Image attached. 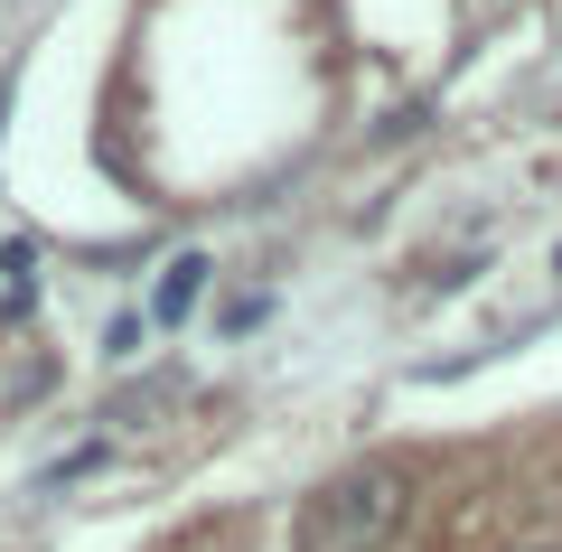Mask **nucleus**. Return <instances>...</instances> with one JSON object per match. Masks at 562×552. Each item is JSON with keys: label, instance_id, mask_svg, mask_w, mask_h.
Wrapping results in <instances>:
<instances>
[{"label": "nucleus", "instance_id": "1", "mask_svg": "<svg viewBox=\"0 0 562 552\" xmlns=\"http://www.w3.org/2000/svg\"><path fill=\"white\" fill-rule=\"evenodd\" d=\"M403 525H413V469L366 459L301 506V552H384Z\"/></svg>", "mask_w": 562, "mask_h": 552}, {"label": "nucleus", "instance_id": "2", "mask_svg": "<svg viewBox=\"0 0 562 552\" xmlns=\"http://www.w3.org/2000/svg\"><path fill=\"white\" fill-rule=\"evenodd\" d=\"M198 291H206V262L179 254V262L160 272V318H188V309H198Z\"/></svg>", "mask_w": 562, "mask_h": 552}, {"label": "nucleus", "instance_id": "3", "mask_svg": "<svg viewBox=\"0 0 562 552\" xmlns=\"http://www.w3.org/2000/svg\"><path fill=\"white\" fill-rule=\"evenodd\" d=\"M0 272H10V300L38 291V254H29V244H10V254H0Z\"/></svg>", "mask_w": 562, "mask_h": 552}]
</instances>
